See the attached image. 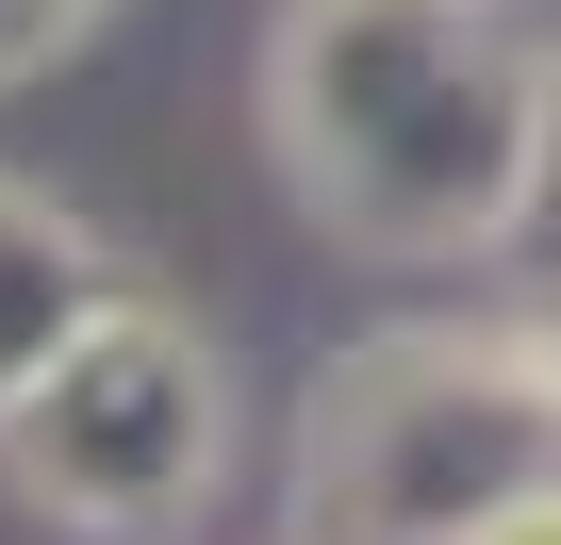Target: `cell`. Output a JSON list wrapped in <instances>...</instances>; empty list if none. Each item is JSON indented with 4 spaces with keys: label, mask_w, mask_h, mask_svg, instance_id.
I'll return each instance as SVG.
<instances>
[{
    "label": "cell",
    "mask_w": 561,
    "mask_h": 545,
    "mask_svg": "<svg viewBox=\"0 0 561 545\" xmlns=\"http://www.w3.org/2000/svg\"><path fill=\"white\" fill-rule=\"evenodd\" d=\"M545 83H561V50H528L495 0H298L264 50V133L331 248L495 264V248H528Z\"/></svg>",
    "instance_id": "cell-1"
},
{
    "label": "cell",
    "mask_w": 561,
    "mask_h": 545,
    "mask_svg": "<svg viewBox=\"0 0 561 545\" xmlns=\"http://www.w3.org/2000/svg\"><path fill=\"white\" fill-rule=\"evenodd\" d=\"M528 463H561V348L545 331H380L314 381L298 529L314 545H462Z\"/></svg>",
    "instance_id": "cell-2"
},
{
    "label": "cell",
    "mask_w": 561,
    "mask_h": 545,
    "mask_svg": "<svg viewBox=\"0 0 561 545\" xmlns=\"http://www.w3.org/2000/svg\"><path fill=\"white\" fill-rule=\"evenodd\" d=\"M215 463H231V381L133 282L0 397V479H18L50 529H83V545H165L215 496Z\"/></svg>",
    "instance_id": "cell-3"
},
{
    "label": "cell",
    "mask_w": 561,
    "mask_h": 545,
    "mask_svg": "<svg viewBox=\"0 0 561 545\" xmlns=\"http://www.w3.org/2000/svg\"><path fill=\"white\" fill-rule=\"evenodd\" d=\"M116 298V248L67 215V198H34V182H0V397H18L83 315Z\"/></svg>",
    "instance_id": "cell-4"
},
{
    "label": "cell",
    "mask_w": 561,
    "mask_h": 545,
    "mask_svg": "<svg viewBox=\"0 0 561 545\" xmlns=\"http://www.w3.org/2000/svg\"><path fill=\"white\" fill-rule=\"evenodd\" d=\"M462 545H561V463H528L495 512H462Z\"/></svg>",
    "instance_id": "cell-5"
},
{
    "label": "cell",
    "mask_w": 561,
    "mask_h": 545,
    "mask_svg": "<svg viewBox=\"0 0 561 545\" xmlns=\"http://www.w3.org/2000/svg\"><path fill=\"white\" fill-rule=\"evenodd\" d=\"M512 264L561 282V83H545V182H528V248H512Z\"/></svg>",
    "instance_id": "cell-6"
},
{
    "label": "cell",
    "mask_w": 561,
    "mask_h": 545,
    "mask_svg": "<svg viewBox=\"0 0 561 545\" xmlns=\"http://www.w3.org/2000/svg\"><path fill=\"white\" fill-rule=\"evenodd\" d=\"M34 50H50V34H34V18H18V0H0V83H18V67H34Z\"/></svg>",
    "instance_id": "cell-7"
},
{
    "label": "cell",
    "mask_w": 561,
    "mask_h": 545,
    "mask_svg": "<svg viewBox=\"0 0 561 545\" xmlns=\"http://www.w3.org/2000/svg\"><path fill=\"white\" fill-rule=\"evenodd\" d=\"M18 18H34V34H50V50H67V34H83V18H100V0H18Z\"/></svg>",
    "instance_id": "cell-8"
},
{
    "label": "cell",
    "mask_w": 561,
    "mask_h": 545,
    "mask_svg": "<svg viewBox=\"0 0 561 545\" xmlns=\"http://www.w3.org/2000/svg\"><path fill=\"white\" fill-rule=\"evenodd\" d=\"M528 331H545V348H561V282H528Z\"/></svg>",
    "instance_id": "cell-9"
}]
</instances>
